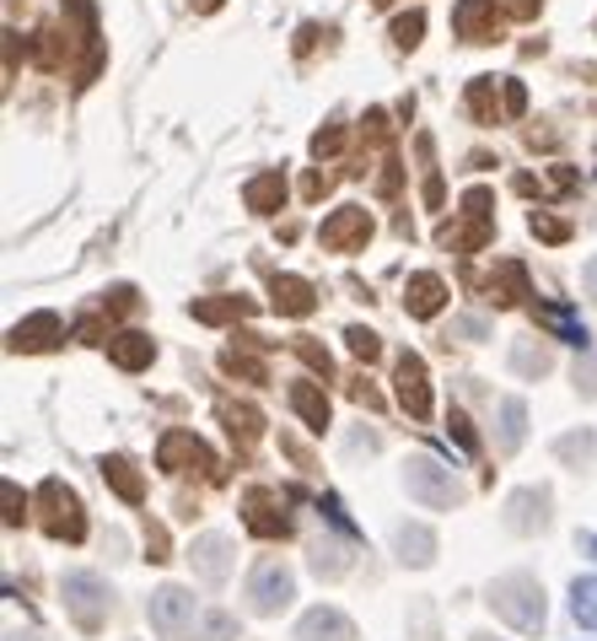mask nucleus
Segmentation results:
<instances>
[{
    "label": "nucleus",
    "instance_id": "obj_1",
    "mask_svg": "<svg viewBox=\"0 0 597 641\" xmlns=\"http://www.w3.org/2000/svg\"><path fill=\"white\" fill-rule=\"evenodd\" d=\"M490 609H495L501 620H512L517 631H538V626H544V588H538L527 571L495 577V582H490Z\"/></svg>",
    "mask_w": 597,
    "mask_h": 641
},
{
    "label": "nucleus",
    "instance_id": "obj_2",
    "mask_svg": "<svg viewBox=\"0 0 597 641\" xmlns=\"http://www.w3.org/2000/svg\"><path fill=\"white\" fill-rule=\"evenodd\" d=\"M60 593H65V609L76 614L86 631H97V626L114 614V593H108V582H103L97 571H65Z\"/></svg>",
    "mask_w": 597,
    "mask_h": 641
},
{
    "label": "nucleus",
    "instance_id": "obj_3",
    "mask_svg": "<svg viewBox=\"0 0 597 641\" xmlns=\"http://www.w3.org/2000/svg\"><path fill=\"white\" fill-rule=\"evenodd\" d=\"M404 485H409V496H415L420 507H431V513L463 502V485L452 480V469H441L437 458H409V464H404Z\"/></svg>",
    "mask_w": 597,
    "mask_h": 641
},
{
    "label": "nucleus",
    "instance_id": "obj_4",
    "mask_svg": "<svg viewBox=\"0 0 597 641\" xmlns=\"http://www.w3.org/2000/svg\"><path fill=\"white\" fill-rule=\"evenodd\" d=\"M146 614H151V631H157L161 641H184L189 631H195V593L178 588V582H167V588L151 593Z\"/></svg>",
    "mask_w": 597,
    "mask_h": 641
},
{
    "label": "nucleus",
    "instance_id": "obj_5",
    "mask_svg": "<svg viewBox=\"0 0 597 641\" xmlns=\"http://www.w3.org/2000/svg\"><path fill=\"white\" fill-rule=\"evenodd\" d=\"M291 599H296V577H291L285 566L280 561L253 566V577H248V603H253V614H280Z\"/></svg>",
    "mask_w": 597,
    "mask_h": 641
},
{
    "label": "nucleus",
    "instance_id": "obj_6",
    "mask_svg": "<svg viewBox=\"0 0 597 641\" xmlns=\"http://www.w3.org/2000/svg\"><path fill=\"white\" fill-rule=\"evenodd\" d=\"M39 502L49 507V534H54V539H81V528H86V523H81V502L65 485L49 480L39 490Z\"/></svg>",
    "mask_w": 597,
    "mask_h": 641
},
{
    "label": "nucleus",
    "instance_id": "obj_7",
    "mask_svg": "<svg viewBox=\"0 0 597 641\" xmlns=\"http://www.w3.org/2000/svg\"><path fill=\"white\" fill-rule=\"evenodd\" d=\"M398 404H404L409 415H426V410H431V383H426V361L415 356V351H404V356H398Z\"/></svg>",
    "mask_w": 597,
    "mask_h": 641
},
{
    "label": "nucleus",
    "instance_id": "obj_8",
    "mask_svg": "<svg viewBox=\"0 0 597 641\" xmlns=\"http://www.w3.org/2000/svg\"><path fill=\"white\" fill-rule=\"evenodd\" d=\"M318 238L328 242V248H356V242L371 238V216H366L360 205H345V210H334V216L323 221Z\"/></svg>",
    "mask_w": 597,
    "mask_h": 641
},
{
    "label": "nucleus",
    "instance_id": "obj_9",
    "mask_svg": "<svg viewBox=\"0 0 597 641\" xmlns=\"http://www.w3.org/2000/svg\"><path fill=\"white\" fill-rule=\"evenodd\" d=\"M296 641H356V626H350L334 603H318V609H307V614H302Z\"/></svg>",
    "mask_w": 597,
    "mask_h": 641
},
{
    "label": "nucleus",
    "instance_id": "obj_10",
    "mask_svg": "<svg viewBox=\"0 0 597 641\" xmlns=\"http://www.w3.org/2000/svg\"><path fill=\"white\" fill-rule=\"evenodd\" d=\"M189 561H195V571L205 582H227V577H232V545H227L221 534H199Z\"/></svg>",
    "mask_w": 597,
    "mask_h": 641
},
{
    "label": "nucleus",
    "instance_id": "obj_11",
    "mask_svg": "<svg viewBox=\"0 0 597 641\" xmlns=\"http://www.w3.org/2000/svg\"><path fill=\"white\" fill-rule=\"evenodd\" d=\"M452 28H458L469 43H490L495 39V0H458Z\"/></svg>",
    "mask_w": 597,
    "mask_h": 641
},
{
    "label": "nucleus",
    "instance_id": "obj_12",
    "mask_svg": "<svg viewBox=\"0 0 597 641\" xmlns=\"http://www.w3.org/2000/svg\"><path fill=\"white\" fill-rule=\"evenodd\" d=\"M270 291H275V313H291V319H302V313H313V286L302 281V276H275L270 281Z\"/></svg>",
    "mask_w": 597,
    "mask_h": 641
},
{
    "label": "nucleus",
    "instance_id": "obj_13",
    "mask_svg": "<svg viewBox=\"0 0 597 641\" xmlns=\"http://www.w3.org/2000/svg\"><path fill=\"white\" fill-rule=\"evenodd\" d=\"M409 313L415 319H437L441 302H447V286H441V276H409Z\"/></svg>",
    "mask_w": 597,
    "mask_h": 641
},
{
    "label": "nucleus",
    "instance_id": "obj_14",
    "mask_svg": "<svg viewBox=\"0 0 597 641\" xmlns=\"http://www.w3.org/2000/svg\"><path fill=\"white\" fill-rule=\"evenodd\" d=\"M108 356L119 361L124 372H140V366H151V356H157V345H151V334H114L108 340Z\"/></svg>",
    "mask_w": 597,
    "mask_h": 641
},
{
    "label": "nucleus",
    "instance_id": "obj_15",
    "mask_svg": "<svg viewBox=\"0 0 597 641\" xmlns=\"http://www.w3.org/2000/svg\"><path fill=\"white\" fill-rule=\"evenodd\" d=\"M544 507H549V496H544V490H517V496H512V507H506V513H512V528H517V534H527V528H544V523H549V513H544Z\"/></svg>",
    "mask_w": 597,
    "mask_h": 641
},
{
    "label": "nucleus",
    "instance_id": "obj_16",
    "mask_svg": "<svg viewBox=\"0 0 597 641\" xmlns=\"http://www.w3.org/2000/svg\"><path fill=\"white\" fill-rule=\"evenodd\" d=\"M394 539H398V556H404V561H415V566H426L431 556H437V539H431V528H426V523H404Z\"/></svg>",
    "mask_w": 597,
    "mask_h": 641
},
{
    "label": "nucleus",
    "instance_id": "obj_17",
    "mask_svg": "<svg viewBox=\"0 0 597 641\" xmlns=\"http://www.w3.org/2000/svg\"><path fill=\"white\" fill-rule=\"evenodd\" d=\"M242 200H248V210H259V216H264V210H280V205H285V178H280V173H259V178L242 189Z\"/></svg>",
    "mask_w": 597,
    "mask_h": 641
},
{
    "label": "nucleus",
    "instance_id": "obj_18",
    "mask_svg": "<svg viewBox=\"0 0 597 641\" xmlns=\"http://www.w3.org/2000/svg\"><path fill=\"white\" fill-rule=\"evenodd\" d=\"M522 437H527V404L512 394V400H501V453H517Z\"/></svg>",
    "mask_w": 597,
    "mask_h": 641
},
{
    "label": "nucleus",
    "instance_id": "obj_19",
    "mask_svg": "<svg viewBox=\"0 0 597 641\" xmlns=\"http://www.w3.org/2000/svg\"><path fill=\"white\" fill-rule=\"evenodd\" d=\"M49 334H60V319H54V313H39V319L11 329V351H39V345H49Z\"/></svg>",
    "mask_w": 597,
    "mask_h": 641
},
{
    "label": "nucleus",
    "instance_id": "obj_20",
    "mask_svg": "<svg viewBox=\"0 0 597 641\" xmlns=\"http://www.w3.org/2000/svg\"><path fill=\"white\" fill-rule=\"evenodd\" d=\"M291 404H296V415H302L313 432H323V426H328V400H323L313 383H296V389H291Z\"/></svg>",
    "mask_w": 597,
    "mask_h": 641
},
{
    "label": "nucleus",
    "instance_id": "obj_21",
    "mask_svg": "<svg viewBox=\"0 0 597 641\" xmlns=\"http://www.w3.org/2000/svg\"><path fill=\"white\" fill-rule=\"evenodd\" d=\"M570 614H576L582 631H597V577H576V588H570Z\"/></svg>",
    "mask_w": 597,
    "mask_h": 641
},
{
    "label": "nucleus",
    "instance_id": "obj_22",
    "mask_svg": "<svg viewBox=\"0 0 597 641\" xmlns=\"http://www.w3.org/2000/svg\"><path fill=\"white\" fill-rule=\"evenodd\" d=\"M103 480L114 485L124 502H140V475H135V464H129V458H103Z\"/></svg>",
    "mask_w": 597,
    "mask_h": 641
},
{
    "label": "nucleus",
    "instance_id": "obj_23",
    "mask_svg": "<svg viewBox=\"0 0 597 641\" xmlns=\"http://www.w3.org/2000/svg\"><path fill=\"white\" fill-rule=\"evenodd\" d=\"M549 323H555V329H559V334H565V340H570V345H576V351H587V345H593V334H587L582 323L570 319L565 308H549Z\"/></svg>",
    "mask_w": 597,
    "mask_h": 641
},
{
    "label": "nucleus",
    "instance_id": "obj_24",
    "mask_svg": "<svg viewBox=\"0 0 597 641\" xmlns=\"http://www.w3.org/2000/svg\"><path fill=\"white\" fill-rule=\"evenodd\" d=\"M205 641H238V620L221 614V609H210L205 614Z\"/></svg>",
    "mask_w": 597,
    "mask_h": 641
},
{
    "label": "nucleus",
    "instance_id": "obj_25",
    "mask_svg": "<svg viewBox=\"0 0 597 641\" xmlns=\"http://www.w3.org/2000/svg\"><path fill=\"white\" fill-rule=\"evenodd\" d=\"M420 28H426V17H420V11L398 17V22H394V43H398V49H415V43H420Z\"/></svg>",
    "mask_w": 597,
    "mask_h": 641
},
{
    "label": "nucleus",
    "instance_id": "obj_26",
    "mask_svg": "<svg viewBox=\"0 0 597 641\" xmlns=\"http://www.w3.org/2000/svg\"><path fill=\"white\" fill-rule=\"evenodd\" d=\"M512 361H517V372H533V378H544V372H549V351H533V345H517Z\"/></svg>",
    "mask_w": 597,
    "mask_h": 641
},
{
    "label": "nucleus",
    "instance_id": "obj_27",
    "mask_svg": "<svg viewBox=\"0 0 597 641\" xmlns=\"http://www.w3.org/2000/svg\"><path fill=\"white\" fill-rule=\"evenodd\" d=\"M248 528H253V534H285V518H270V513L253 502V507H248Z\"/></svg>",
    "mask_w": 597,
    "mask_h": 641
},
{
    "label": "nucleus",
    "instance_id": "obj_28",
    "mask_svg": "<svg viewBox=\"0 0 597 641\" xmlns=\"http://www.w3.org/2000/svg\"><path fill=\"white\" fill-rule=\"evenodd\" d=\"M345 340H350V351H356L360 361H371V356H377V351H383V345H377V334H371V329H350V334H345Z\"/></svg>",
    "mask_w": 597,
    "mask_h": 641
},
{
    "label": "nucleus",
    "instance_id": "obj_29",
    "mask_svg": "<svg viewBox=\"0 0 597 641\" xmlns=\"http://www.w3.org/2000/svg\"><path fill=\"white\" fill-rule=\"evenodd\" d=\"M576 389H587V394H597V356L576 361Z\"/></svg>",
    "mask_w": 597,
    "mask_h": 641
},
{
    "label": "nucleus",
    "instance_id": "obj_30",
    "mask_svg": "<svg viewBox=\"0 0 597 641\" xmlns=\"http://www.w3.org/2000/svg\"><path fill=\"white\" fill-rule=\"evenodd\" d=\"M533 232L549 242H565V221H549V216H533Z\"/></svg>",
    "mask_w": 597,
    "mask_h": 641
},
{
    "label": "nucleus",
    "instance_id": "obj_31",
    "mask_svg": "<svg viewBox=\"0 0 597 641\" xmlns=\"http://www.w3.org/2000/svg\"><path fill=\"white\" fill-rule=\"evenodd\" d=\"M582 286H587V297L597 302V259H587V265H582Z\"/></svg>",
    "mask_w": 597,
    "mask_h": 641
},
{
    "label": "nucleus",
    "instance_id": "obj_32",
    "mask_svg": "<svg viewBox=\"0 0 597 641\" xmlns=\"http://www.w3.org/2000/svg\"><path fill=\"white\" fill-rule=\"evenodd\" d=\"M576 545H582L587 556H597V534H576Z\"/></svg>",
    "mask_w": 597,
    "mask_h": 641
},
{
    "label": "nucleus",
    "instance_id": "obj_33",
    "mask_svg": "<svg viewBox=\"0 0 597 641\" xmlns=\"http://www.w3.org/2000/svg\"><path fill=\"white\" fill-rule=\"evenodd\" d=\"M216 6H221V0H199V11H216Z\"/></svg>",
    "mask_w": 597,
    "mask_h": 641
},
{
    "label": "nucleus",
    "instance_id": "obj_34",
    "mask_svg": "<svg viewBox=\"0 0 597 641\" xmlns=\"http://www.w3.org/2000/svg\"><path fill=\"white\" fill-rule=\"evenodd\" d=\"M6 641H39V637H6Z\"/></svg>",
    "mask_w": 597,
    "mask_h": 641
},
{
    "label": "nucleus",
    "instance_id": "obj_35",
    "mask_svg": "<svg viewBox=\"0 0 597 641\" xmlns=\"http://www.w3.org/2000/svg\"><path fill=\"white\" fill-rule=\"evenodd\" d=\"M474 641H495V637H474Z\"/></svg>",
    "mask_w": 597,
    "mask_h": 641
}]
</instances>
